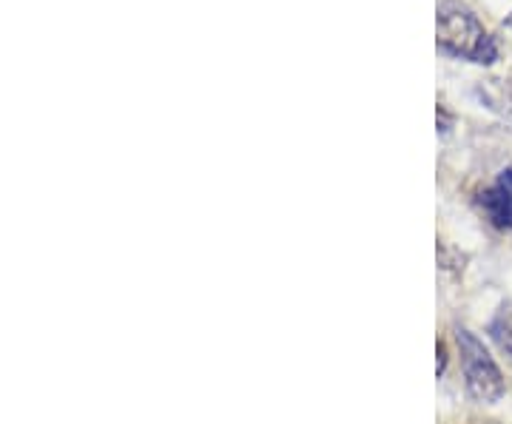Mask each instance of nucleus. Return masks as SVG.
Wrapping results in <instances>:
<instances>
[{"mask_svg": "<svg viewBox=\"0 0 512 424\" xmlns=\"http://www.w3.org/2000/svg\"><path fill=\"white\" fill-rule=\"evenodd\" d=\"M439 129L447 134L450 131V114L444 111V106H439Z\"/></svg>", "mask_w": 512, "mask_h": 424, "instance_id": "obj_6", "label": "nucleus"}, {"mask_svg": "<svg viewBox=\"0 0 512 424\" xmlns=\"http://www.w3.org/2000/svg\"><path fill=\"white\" fill-rule=\"evenodd\" d=\"M507 26H510V29H512V15H510V18H507Z\"/></svg>", "mask_w": 512, "mask_h": 424, "instance_id": "obj_8", "label": "nucleus"}, {"mask_svg": "<svg viewBox=\"0 0 512 424\" xmlns=\"http://www.w3.org/2000/svg\"><path fill=\"white\" fill-rule=\"evenodd\" d=\"M476 94L512 129V80H484Z\"/></svg>", "mask_w": 512, "mask_h": 424, "instance_id": "obj_4", "label": "nucleus"}, {"mask_svg": "<svg viewBox=\"0 0 512 424\" xmlns=\"http://www.w3.org/2000/svg\"><path fill=\"white\" fill-rule=\"evenodd\" d=\"M456 345L458 356H461L464 382H467V393L476 402H487V405L498 402L507 393V385H504V373L495 365L490 351L484 348V342L478 339L476 333L467 331V328H458Z\"/></svg>", "mask_w": 512, "mask_h": 424, "instance_id": "obj_2", "label": "nucleus"}, {"mask_svg": "<svg viewBox=\"0 0 512 424\" xmlns=\"http://www.w3.org/2000/svg\"><path fill=\"white\" fill-rule=\"evenodd\" d=\"M444 365H447V356H444V345H439V368H436V373H444Z\"/></svg>", "mask_w": 512, "mask_h": 424, "instance_id": "obj_7", "label": "nucleus"}, {"mask_svg": "<svg viewBox=\"0 0 512 424\" xmlns=\"http://www.w3.org/2000/svg\"><path fill=\"white\" fill-rule=\"evenodd\" d=\"M490 336H493L495 345L507 353V359H510L512 365V305H504V308L493 316V322H490Z\"/></svg>", "mask_w": 512, "mask_h": 424, "instance_id": "obj_5", "label": "nucleus"}, {"mask_svg": "<svg viewBox=\"0 0 512 424\" xmlns=\"http://www.w3.org/2000/svg\"><path fill=\"white\" fill-rule=\"evenodd\" d=\"M439 46L447 55L490 66L498 57L495 37L481 26V20L458 0H441L439 6Z\"/></svg>", "mask_w": 512, "mask_h": 424, "instance_id": "obj_1", "label": "nucleus"}, {"mask_svg": "<svg viewBox=\"0 0 512 424\" xmlns=\"http://www.w3.org/2000/svg\"><path fill=\"white\" fill-rule=\"evenodd\" d=\"M478 208L498 231H512V166L504 168L490 188L478 194Z\"/></svg>", "mask_w": 512, "mask_h": 424, "instance_id": "obj_3", "label": "nucleus"}]
</instances>
